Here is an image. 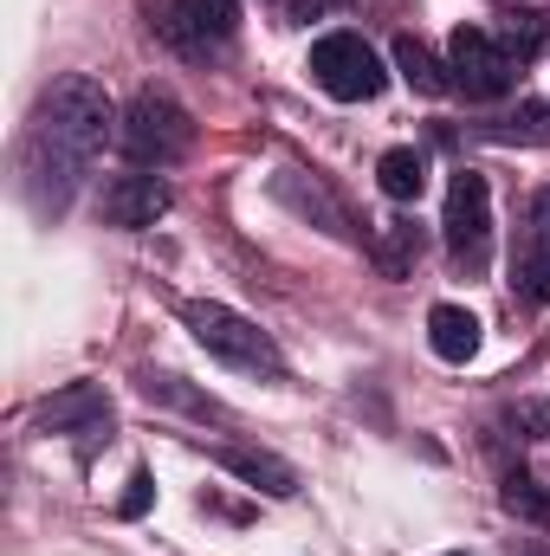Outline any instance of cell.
<instances>
[{"label": "cell", "mask_w": 550, "mask_h": 556, "mask_svg": "<svg viewBox=\"0 0 550 556\" xmlns=\"http://www.w3.org/2000/svg\"><path fill=\"white\" fill-rule=\"evenodd\" d=\"M111 98L98 78L72 72V78H52L33 104V124H26V155H20V175H26V201L52 220L72 207L78 181L91 175V162L104 155L111 142Z\"/></svg>", "instance_id": "1"}, {"label": "cell", "mask_w": 550, "mask_h": 556, "mask_svg": "<svg viewBox=\"0 0 550 556\" xmlns=\"http://www.w3.org/2000/svg\"><path fill=\"white\" fill-rule=\"evenodd\" d=\"M182 324L195 330V343H201L208 356H221V363H234V369H253V376H278V369H285V363H278V343L253 324V317H240L234 304L188 298V304H182Z\"/></svg>", "instance_id": "2"}, {"label": "cell", "mask_w": 550, "mask_h": 556, "mask_svg": "<svg viewBox=\"0 0 550 556\" xmlns=\"http://www.w3.org/2000/svg\"><path fill=\"white\" fill-rule=\"evenodd\" d=\"M447 78L473 104H492V98H505L518 85V52L499 33H486V26H453V39H447Z\"/></svg>", "instance_id": "3"}, {"label": "cell", "mask_w": 550, "mask_h": 556, "mask_svg": "<svg viewBox=\"0 0 550 556\" xmlns=\"http://www.w3.org/2000/svg\"><path fill=\"white\" fill-rule=\"evenodd\" d=\"M124 149H130L137 162L168 168V162H182V155L195 149V117H188L168 91L142 85L137 98H130V111H124Z\"/></svg>", "instance_id": "4"}, {"label": "cell", "mask_w": 550, "mask_h": 556, "mask_svg": "<svg viewBox=\"0 0 550 556\" xmlns=\"http://www.w3.org/2000/svg\"><path fill=\"white\" fill-rule=\"evenodd\" d=\"M311 78H317L337 104L383 98V85H389V72H383V59L370 52L363 33H324V39L311 46Z\"/></svg>", "instance_id": "5"}, {"label": "cell", "mask_w": 550, "mask_h": 556, "mask_svg": "<svg viewBox=\"0 0 550 556\" xmlns=\"http://www.w3.org/2000/svg\"><path fill=\"white\" fill-rule=\"evenodd\" d=\"M440 227H447V253H453L466 273H479V266H486V247H492V188H486V175H473V168L453 175Z\"/></svg>", "instance_id": "6"}, {"label": "cell", "mask_w": 550, "mask_h": 556, "mask_svg": "<svg viewBox=\"0 0 550 556\" xmlns=\"http://www.w3.org/2000/svg\"><path fill=\"white\" fill-rule=\"evenodd\" d=\"M234 33H240V0H168L162 13V39L188 59L221 52Z\"/></svg>", "instance_id": "7"}, {"label": "cell", "mask_w": 550, "mask_h": 556, "mask_svg": "<svg viewBox=\"0 0 550 556\" xmlns=\"http://www.w3.org/2000/svg\"><path fill=\"white\" fill-rule=\"evenodd\" d=\"M512 291L525 304H550V188L532 194V233L512 253Z\"/></svg>", "instance_id": "8"}, {"label": "cell", "mask_w": 550, "mask_h": 556, "mask_svg": "<svg viewBox=\"0 0 550 556\" xmlns=\"http://www.w3.org/2000/svg\"><path fill=\"white\" fill-rule=\"evenodd\" d=\"M168 214V181L162 175H117L104 181V220L111 227H155Z\"/></svg>", "instance_id": "9"}, {"label": "cell", "mask_w": 550, "mask_h": 556, "mask_svg": "<svg viewBox=\"0 0 550 556\" xmlns=\"http://www.w3.org/2000/svg\"><path fill=\"white\" fill-rule=\"evenodd\" d=\"M427 343L440 363H473L479 356V317L460 311V304H434L427 311Z\"/></svg>", "instance_id": "10"}, {"label": "cell", "mask_w": 550, "mask_h": 556, "mask_svg": "<svg viewBox=\"0 0 550 556\" xmlns=\"http://www.w3.org/2000/svg\"><path fill=\"white\" fill-rule=\"evenodd\" d=\"M221 466L234 472V479H247V485H260V492H273V498H291L298 492V472L273 459V453H253V446H221Z\"/></svg>", "instance_id": "11"}, {"label": "cell", "mask_w": 550, "mask_h": 556, "mask_svg": "<svg viewBox=\"0 0 550 556\" xmlns=\"http://www.w3.org/2000/svg\"><path fill=\"white\" fill-rule=\"evenodd\" d=\"M396 72L409 78L421 98H440V91H453L447 65H440V59H434V52H427V46H421L414 33H402V39H396Z\"/></svg>", "instance_id": "12"}, {"label": "cell", "mask_w": 550, "mask_h": 556, "mask_svg": "<svg viewBox=\"0 0 550 556\" xmlns=\"http://www.w3.org/2000/svg\"><path fill=\"white\" fill-rule=\"evenodd\" d=\"M39 415H46V427H59V433H65V427H78V420H91V427H104V420H111V402H104V389H91V382H78V389H65L59 402H46Z\"/></svg>", "instance_id": "13"}, {"label": "cell", "mask_w": 550, "mask_h": 556, "mask_svg": "<svg viewBox=\"0 0 550 556\" xmlns=\"http://www.w3.org/2000/svg\"><path fill=\"white\" fill-rule=\"evenodd\" d=\"M376 181H383L389 201H421V188H427V162H421L414 149H389V155L376 162Z\"/></svg>", "instance_id": "14"}, {"label": "cell", "mask_w": 550, "mask_h": 556, "mask_svg": "<svg viewBox=\"0 0 550 556\" xmlns=\"http://www.w3.org/2000/svg\"><path fill=\"white\" fill-rule=\"evenodd\" d=\"M486 137L499 142H538V149H550V104H518L505 124H492Z\"/></svg>", "instance_id": "15"}, {"label": "cell", "mask_w": 550, "mask_h": 556, "mask_svg": "<svg viewBox=\"0 0 550 556\" xmlns=\"http://www.w3.org/2000/svg\"><path fill=\"white\" fill-rule=\"evenodd\" d=\"M505 511H518V518H532V525H550V498L538 492L532 472H512V479H505Z\"/></svg>", "instance_id": "16"}, {"label": "cell", "mask_w": 550, "mask_h": 556, "mask_svg": "<svg viewBox=\"0 0 550 556\" xmlns=\"http://www.w3.org/2000/svg\"><path fill=\"white\" fill-rule=\"evenodd\" d=\"M149 492H155V485H149V472H137V479H130V492H124V505H117V511H124V518H142V511H149Z\"/></svg>", "instance_id": "17"}, {"label": "cell", "mask_w": 550, "mask_h": 556, "mask_svg": "<svg viewBox=\"0 0 550 556\" xmlns=\"http://www.w3.org/2000/svg\"><path fill=\"white\" fill-rule=\"evenodd\" d=\"M330 7H343V0H291V20H317V13H330Z\"/></svg>", "instance_id": "18"}]
</instances>
